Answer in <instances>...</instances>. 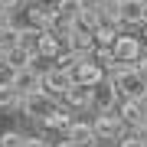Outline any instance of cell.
I'll return each instance as SVG.
<instances>
[{
    "instance_id": "obj_1",
    "label": "cell",
    "mask_w": 147,
    "mask_h": 147,
    "mask_svg": "<svg viewBox=\"0 0 147 147\" xmlns=\"http://www.w3.org/2000/svg\"><path fill=\"white\" fill-rule=\"evenodd\" d=\"M111 82L118 85L121 98H141V101L147 98V82L137 75V69H134V65H124V62H121V69L111 75Z\"/></svg>"
},
{
    "instance_id": "obj_2",
    "label": "cell",
    "mask_w": 147,
    "mask_h": 147,
    "mask_svg": "<svg viewBox=\"0 0 147 147\" xmlns=\"http://www.w3.org/2000/svg\"><path fill=\"white\" fill-rule=\"evenodd\" d=\"M121 105V92H118V85L105 79V82H98L92 88V108H98V115H111Z\"/></svg>"
},
{
    "instance_id": "obj_3",
    "label": "cell",
    "mask_w": 147,
    "mask_h": 147,
    "mask_svg": "<svg viewBox=\"0 0 147 147\" xmlns=\"http://www.w3.org/2000/svg\"><path fill=\"white\" fill-rule=\"evenodd\" d=\"M92 127H95V137H98V141H118V144H121V141L127 137V134H124L127 124L115 115V111H111V115H98V118L92 121Z\"/></svg>"
},
{
    "instance_id": "obj_4",
    "label": "cell",
    "mask_w": 147,
    "mask_h": 147,
    "mask_svg": "<svg viewBox=\"0 0 147 147\" xmlns=\"http://www.w3.org/2000/svg\"><path fill=\"white\" fill-rule=\"evenodd\" d=\"M20 108H23V115H30V118H39V121H46L53 111L59 108L56 105V98H49L46 92H33V95H26V98L20 101Z\"/></svg>"
},
{
    "instance_id": "obj_5",
    "label": "cell",
    "mask_w": 147,
    "mask_h": 147,
    "mask_svg": "<svg viewBox=\"0 0 147 147\" xmlns=\"http://www.w3.org/2000/svg\"><path fill=\"white\" fill-rule=\"evenodd\" d=\"M72 75L69 72H62V69H46V72H42V92L49 95V98H65V92L72 88Z\"/></svg>"
},
{
    "instance_id": "obj_6",
    "label": "cell",
    "mask_w": 147,
    "mask_h": 147,
    "mask_svg": "<svg viewBox=\"0 0 147 147\" xmlns=\"http://www.w3.org/2000/svg\"><path fill=\"white\" fill-rule=\"evenodd\" d=\"M118 118L124 121L127 127H141L147 124V105L141 98H121V105H118Z\"/></svg>"
},
{
    "instance_id": "obj_7",
    "label": "cell",
    "mask_w": 147,
    "mask_h": 147,
    "mask_svg": "<svg viewBox=\"0 0 147 147\" xmlns=\"http://www.w3.org/2000/svg\"><path fill=\"white\" fill-rule=\"evenodd\" d=\"M10 85L20 92V98H26V95H33V92H42V72L36 65H30V69H23V72H13Z\"/></svg>"
},
{
    "instance_id": "obj_8",
    "label": "cell",
    "mask_w": 147,
    "mask_h": 147,
    "mask_svg": "<svg viewBox=\"0 0 147 147\" xmlns=\"http://www.w3.org/2000/svg\"><path fill=\"white\" fill-rule=\"evenodd\" d=\"M72 82H75V85H88V88H95L98 82H105V69H101L98 62H92V59H85V62L72 72Z\"/></svg>"
},
{
    "instance_id": "obj_9",
    "label": "cell",
    "mask_w": 147,
    "mask_h": 147,
    "mask_svg": "<svg viewBox=\"0 0 147 147\" xmlns=\"http://www.w3.org/2000/svg\"><path fill=\"white\" fill-rule=\"evenodd\" d=\"M115 59L124 65H137L141 62V42H137L134 36H121L115 42Z\"/></svg>"
},
{
    "instance_id": "obj_10",
    "label": "cell",
    "mask_w": 147,
    "mask_h": 147,
    "mask_svg": "<svg viewBox=\"0 0 147 147\" xmlns=\"http://www.w3.org/2000/svg\"><path fill=\"white\" fill-rule=\"evenodd\" d=\"M65 141H72L75 147H95V144H98V137H95V127H92V124L75 121V124L65 131Z\"/></svg>"
},
{
    "instance_id": "obj_11",
    "label": "cell",
    "mask_w": 147,
    "mask_h": 147,
    "mask_svg": "<svg viewBox=\"0 0 147 147\" xmlns=\"http://www.w3.org/2000/svg\"><path fill=\"white\" fill-rule=\"evenodd\" d=\"M121 23H127V26H144L147 23L144 0H124V3H121Z\"/></svg>"
},
{
    "instance_id": "obj_12",
    "label": "cell",
    "mask_w": 147,
    "mask_h": 147,
    "mask_svg": "<svg viewBox=\"0 0 147 147\" xmlns=\"http://www.w3.org/2000/svg\"><path fill=\"white\" fill-rule=\"evenodd\" d=\"M33 59H36V53H30V49H23V46H10V53H7V69H10V75L30 69Z\"/></svg>"
},
{
    "instance_id": "obj_13",
    "label": "cell",
    "mask_w": 147,
    "mask_h": 147,
    "mask_svg": "<svg viewBox=\"0 0 147 147\" xmlns=\"http://www.w3.org/2000/svg\"><path fill=\"white\" fill-rule=\"evenodd\" d=\"M65 105L69 108H75V111H82V108H92V88L88 85H72V88L65 92Z\"/></svg>"
},
{
    "instance_id": "obj_14",
    "label": "cell",
    "mask_w": 147,
    "mask_h": 147,
    "mask_svg": "<svg viewBox=\"0 0 147 147\" xmlns=\"http://www.w3.org/2000/svg\"><path fill=\"white\" fill-rule=\"evenodd\" d=\"M65 42H69V49H72V53H79V56H92L95 49H98L95 33H72Z\"/></svg>"
},
{
    "instance_id": "obj_15",
    "label": "cell",
    "mask_w": 147,
    "mask_h": 147,
    "mask_svg": "<svg viewBox=\"0 0 147 147\" xmlns=\"http://www.w3.org/2000/svg\"><path fill=\"white\" fill-rule=\"evenodd\" d=\"M36 56H46V59H59L62 56V36H56V33H42V39H39V49H36Z\"/></svg>"
},
{
    "instance_id": "obj_16",
    "label": "cell",
    "mask_w": 147,
    "mask_h": 147,
    "mask_svg": "<svg viewBox=\"0 0 147 147\" xmlns=\"http://www.w3.org/2000/svg\"><path fill=\"white\" fill-rule=\"evenodd\" d=\"M42 124H46L49 131H69V127L75 124V121H72V111H69V108H56L53 115L42 121Z\"/></svg>"
},
{
    "instance_id": "obj_17",
    "label": "cell",
    "mask_w": 147,
    "mask_h": 147,
    "mask_svg": "<svg viewBox=\"0 0 147 147\" xmlns=\"http://www.w3.org/2000/svg\"><path fill=\"white\" fill-rule=\"evenodd\" d=\"M20 101H23V98H20V92H16L10 82H0V111H10V108L20 105Z\"/></svg>"
},
{
    "instance_id": "obj_18",
    "label": "cell",
    "mask_w": 147,
    "mask_h": 147,
    "mask_svg": "<svg viewBox=\"0 0 147 147\" xmlns=\"http://www.w3.org/2000/svg\"><path fill=\"white\" fill-rule=\"evenodd\" d=\"M85 59H88V56H79V53H72V49H69V53H62V56L56 59V69H62V72H69V75H72L75 69L85 62Z\"/></svg>"
},
{
    "instance_id": "obj_19",
    "label": "cell",
    "mask_w": 147,
    "mask_h": 147,
    "mask_svg": "<svg viewBox=\"0 0 147 147\" xmlns=\"http://www.w3.org/2000/svg\"><path fill=\"white\" fill-rule=\"evenodd\" d=\"M118 30L115 26H98L95 30V42H98V49H115V42H118Z\"/></svg>"
},
{
    "instance_id": "obj_20",
    "label": "cell",
    "mask_w": 147,
    "mask_h": 147,
    "mask_svg": "<svg viewBox=\"0 0 147 147\" xmlns=\"http://www.w3.org/2000/svg\"><path fill=\"white\" fill-rule=\"evenodd\" d=\"M42 33H46V30H36V26L20 30V46H23V49H30V53H36V49H39V39H42Z\"/></svg>"
},
{
    "instance_id": "obj_21",
    "label": "cell",
    "mask_w": 147,
    "mask_h": 147,
    "mask_svg": "<svg viewBox=\"0 0 147 147\" xmlns=\"http://www.w3.org/2000/svg\"><path fill=\"white\" fill-rule=\"evenodd\" d=\"M30 137H23V134H16V131H7V134H0V147H26Z\"/></svg>"
},
{
    "instance_id": "obj_22",
    "label": "cell",
    "mask_w": 147,
    "mask_h": 147,
    "mask_svg": "<svg viewBox=\"0 0 147 147\" xmlns=\"http://www.w3.org/2000/svg\"><path fill=\"white\" fill-rule=\"evenodd\" d=\"M118 147H147V141H144V137H137V134H127Z\"/></svg>"
},
{
    "instance_id": "obj_23",
    "label": "cell",
    "mask_w": 147,
    "mask_h": 147,
    "mask_svg": "<svg viewBox=\"0 0 147 147\" xmlns=\"http://www.w3.org/2000/svg\"><path fill=\"white\" fill-rule=\"evenodd\" d=\"M10 30H13V26H10V13H7V10H0V39H3Z\"/></svg>"
},
{
    "instance_id": "obj_24",
    "label": "cell",
    "mask_w": 147,
    "mask_h": 147,
    "mask_svg": "<svg viewBox=\"0 0 147 147\" xmlns=\"http://www.w3.org/2000/svg\"><path fill=\"white\" fill-rule=\"evenodd\" d=\"M20 7H23V0H0V10H7V13L20 10Z\"/></svg>"
},
{
    "instance_id": "obj_25",
    "label": "cell",
    "mask_w": 147,
    "mask_h": 147,
    "mask_svg": "<svg viewBox=\"0 0 147 147\" xmlns=\"http://www.w3.org/2000/svg\"><path fill=\"white\" fill-rule=\"evenodd\" d=\"M134 69H137V75H141V79L147 82V56H141V62H137Z\"/></svg>"
},
{
    "instance_id": "obj_26",
    "label": "cell",
    "mask_w": 147,
    "mask_h": 147,
    "mask_svg": "<svg viewBox=\"0 0 147 147\" xmlns=\"http://www.w3.org/2000/svg\"><path fill=\"white\" fill-rule=\"evenodd\" d=\"M108 0H82V7H92V10H101Z\"/></svg>"
},
{
    "instance_id": "obj_27",
    "label": "cell",
    "mask_w": 147,
    "mask_h": 147,
    "mask_svg": "<svg viewBox=\"0 0 147 147\" xmlns=\"http://www.w3.org/2000/svg\"><path fill=\"white\" fill-rule=\"evenodd\" d=\"M7 53H10V46H7V42H0V65H7Z\"/></svg>"
},
{
    "instance_id": "obj_28",
    "label": "cell",
    "mask_w": 147,
    "mask_h": 147,
    "mask_svg": "<svg viewBox=\"0 0 147 147\" xmlns=\"http://www.w3.org/2000/svg\"><path fill=\"white\" fill-rule=\"evenodd\" d=\"M26 147H49V144H46V141H39V137H30Z\"/></svg>"
},
{
    "instance_id": "obj_29",
    "label": "cell",
    "mask_w": 147,
    "mask_h": 147,
    "mask_svg": "<svg viewBox=\"0 0 147 147\" xmlns=\"http://www.w3.org/2000/svg\"><path fill=\"white\" fill-rule=\"evenodd\" d=\"M56 147H75V144H72V141H59Z\"/></svg>"
},
{
    "instance_id": "obj_30",
    "label": "cell",
    "mask_w": 147,
    "mask_h": 147,
    "mask_svg": "<svg viewBox=\"0 0 147 147\" xmlns=\"http://www.w3.org/2000/svg\"><path fill=\"white\" fill-rule=\"evenodd\" d=\"M108 3H118V7H121V3H124V0H108Z\"/></svg>"
},
{
    "instance_id": "obj_31",
    "label": "cell",
    "mask_w": 147,
    "mask_h": 147,
    "mask_svg": "<svg viewBox=\"0 0 147 147\" xmlns=\"http://www.w3.org/2000/svg\"><path fill=\"white\" fill-rule=\"evenodd\" d=\"M144 39H147V23H144Z\"/></svg>"
},
{
    "instance_id": "obj_32",
    "label": "cell",
    "mask_w": 147,
    "mask_h": 147,
    "mask_svg": "<svg viewBox=\"0 0 147 147\" xmlns=\"http://www.w3.org/2000/svg\"><path fill=\"white\" fill-rule=\"evenodd\" d=\"M144 10H147V0H144Z\"/></svg>"
}]
</instances>
